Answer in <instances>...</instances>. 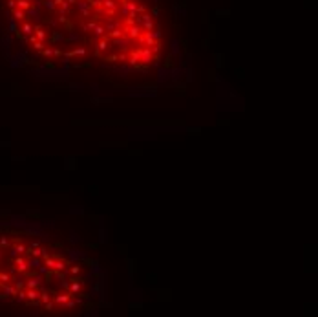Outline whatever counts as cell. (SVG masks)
<instances>
[{"label": "cell", "instance_id": "4fadbf2b", "mask_svg": "<svg viewBox=\"0 0 318 317\" xmlns=\"http://www.w3.org/2000/svg\"><path fill=\"white\" fill-rule=\"evenodd\" d=\"M79 290H81V284H79V282H73V284H71V292L75 293V292H79Z\"/></svg>", "mask_w": 318, "mask_h": 317}, {"label": "cell", "instance_id": "277c9868", "mask_svg": "<svg viewBox=\"0 0 318 317\" xmlns=\"http://www.w3.org/2000/svg\"><path fill=\"white\" fill-rule=\"evenodd\" d=\"M93 30H95V35H97V37H102V35H104V31H106L102 26H95Z\"/></svg>", "mask_w": 318, "mask_h": 317}, {"label": "cell", "instance_id": "30bf717a", "mask_svg": "<svg viewBox=\"0 0 318 317\" xmlns=\"http://www.w3.org/2000/svg\"><path fill=\"white\" fill-rule=\"evenodd\" d=\"M44 6H46V9H53L55 8V2H53V0H46Z\"/></svg>", "mask_w": 318, "mask_h": 317}, {"label": "cell", "instance_id": "9a60e30c", "mask_svg": "<svg viewBox=\"0 0 318 317\" xmlns=\"http://www.w3.org/2000/svg\"><path fill=\"white\" fill-rule=\"evenodd\" d=\"M15 18H18V20H20V18H24V11L17 9V11H15Z\"/></svg>", "mask_w": 318, "mask_h": 317}, {"label": "cell", "instance_id": "8fae6325", "mask_svg": "<svg viewBox=\"0 0 318 317\" xmlns=\"http://www.w3.org/2000/svg\"><path fill=\"white\" fill-rule=\"evenodd\" d=\"M39 280H40V279H33V280L27 282V286H29V288H35V286H39Z\"/></svg>", "mask_w": 318, "mask_h": 317}, {"label": "cell", "instance_id": "cb8c5ba5", "mask_svg": "<svg viewBox=\"0 0 318 317\" xmlns=\"http://www.w3.org/2000/svg\"><path fill=\"white\" fill-rule=\"evenodd\" d=\"M121 2H126V0H121Z\"/></svg>", "mask_w": 318, "mask_h": 317}, {"label": "cell", "instance_id": "8992f818", "mask_svg": "<svg viewBox=\"0 0 318 317\" xmlns=\"http://www.w3.org/2000/svg\"><path fill=\"white\" fill-rule=\"evenodd\" d=\"M68 299H70V295H57V299H55V301H57L59 304H64Z\"/></svg>", "mask_w": 318, "mask_h": 317}, {"label": "cell", "instance_id": "ba28073f", "mask_svg": "<svg viewBox=\"0 0 318 317\" xmlns=\"http://www.w3.org/2000/svg\"><path fill=\"white\" fill-rule=\"evenodd\" d=\"M24 33L31 35V33H33V26H31V24H26V26H24Z\"/></svg>", "mask_w": 318, "mask_h": 317}, {"label": "cell", "instance_id": "7c38bea8", "mask_svg": "<svg viewBox=\"0 0 318 317\" xmlns=\"http://www.w3.org/2000/svg\"><path fill=\"white\" fill-rule=\"evenodd\" d=\"M18 6L22 9H26V8H29V4H27V0H18Z\"/></svg>", "mask_w": 318, "mask_h": 317}, {"label": "cell", "instance_id": "603a6c76", "mask_svg": "<svg viewBox=\"0 0 318 317\" xmlns=\"http://www.w3.org/2000/svg\"><path fill=\"white\" fill-rule=\"evenodd\" d=\"M68 4H77V0H66Z\"/></svg>", "mask_w": 318, "mask_h": 317}, {"label": "cell", "instance_id": "6da1fadb", "mask_svg": "<svg viewBox=\"0 0 318 317\" xmlns=\"http://www.w3.org/2000/svg\"><path fill=\"white\" fill-rule=\"evenodd\" d=\"M128 37H132V39H135V37H139L141 35V27L139 26H132V27H128Z\"/></svg>", "mask_w": 318, "mask_h": 317}, {"label": "cell", "instance_id": "7402d4cb", "mask_svg": "<svg viewBox=\"0 0 318 317\" xmlns=\"http://www.w3.org/2000/svg\"><path fill=\"white\" fill-rule=\"evenodd\" d=\"M70 39H71V40H75V39H79V35H75V33H70Z\"/></svg>", "mask_w": 318, "mask_h": 317}, {"label": "cell", "instance_id": "2e32d148", "mask_svg": "<svg viewBox=\"0 0 318 317\" xmlns=\"http://www.w3.org/2000/svg\"><path fill=\"white\" fill-rule=\"evenodd\" d=\"M53 268H55V270H64V262H55Z\"/></svg>", "mask_w": 318, "mask_h": 317}, {"label": "cell", "instance_id": "7a4b0ae2", "mask_svg": "<svg viewBox=\"0 0 318 317\" xmlns=\"http://www.w3.org/2000/svg\"><path fill=\"white\" fill-rule=\"evenodd\" d=\"M143 22H144V24H143V30H144V31H150V30H152V27H154V22H152V20H150V18H146V20H143Z\"/></svg>", "mask_w": 318, "mask_h": 317}, {"label": "cell", "instance_id": "ffe728a7", "mask_svg": "<svg viewBox=\"0 0 318 317\" xmlns=\"http://www.w3.org/2000/svg\"><path fill=\"white\" fill-rule=\"evenodd\" d=\"M44 55H48V57H51V55H53V50H50V48H48V50H44Z\"/></svg>", "mask_w": 318, "mask_h": 317}, {"label": "cell", "instance_id": "ac0fdd59", "mask_svg": "<svg viewBox=\"0 0 318 317\" xmlns=\"http://www.w3.org/2000/svg\"><path fill=\"white\" fill-rule=\"evenodd\" d=\"M73 55H84V48H79V50H75Z\"/></svg>", "mask_w": 318, "mask_h": 317}, {"label": "cell", "instance_id": "3957f363", "mask_svg": "<svg viewBox=\"0 0 318 317\" xmlns=\"http://www.w3.org/2000/svg\"><path fill=\"white\" fill-rule=\"evenodd\" d=\"M106 48H108V40H106V39H102L101 42H99V46H97V50H99V51H104Z\"/></svg>", "mask_w": 318, "mask_h": 317}, {"label": "cell", "instance_id": "d6986e66", "mask_svg": "<svg viewBox=\"0 0 318 317\" xmlns=\"http://www.w3.org/2000/svg\"><path fill=\"white\" fill-rule=\"evenodd\" d=\"M37 37H39V39H46V35H44L42 30H37Z\"/></svg>", "mask_w": 318, "mask_h": 317}, {"label": "cell", "instance_id": "52a82bcc", "mask_svg": "<svg viewBox=\"0 0 318 317\" xmlns=\"http://www.w3.org/2000/svg\"><path fill=\"white\" fill-rule=\"evenodd\" d=\"M124 35V31H121V30H113L112 33H110V37L112 39H117V37H123Z\"/></svg>", "mask_w": 318, "mask_h": 317}, {"label": "cell", "instance_id": "5b68a950", "mask_svg": "<svg viewBox=\"0 0 318 317\" xmlns=\"http://www.w3.org/2000/svg\"><path fill=\"white\" fill-rule=\"evenodd\" d=\"M102 6H104V8H108V9H115L113 0H102Z\"/></svg>", "mask_w": 318, "mask_h": 317}, {"label": "cell", "instance_id": "e0dca14e", "mask_svg": "<svg viewBox=\"0 0 318 317\" xmlns=\"http://www.w3.org/2000/svg\"><path fill=\"white\" fill-rule=\"evenodd\" d=\"M27 297H29V299H37V297H39V293H37L35 290H31L29 293H27Z\"/></svg>", "mask_w": 318, "mask_h": 317}, {"label": "cell", "instance_id": "9c48e42d", "mask_svg": "<svg viewBox=\"0 0 318 317\" xmlns=\"http://www.w3.org/2000/svg\"><path fill=\"white\" fill-rule=\"evenodd\" d=\"M29 266H31V268H39V266H40L39 259H31V260H29Z\"/></svg>", "mask_w": 318, "mask_h": 317}, {"label": "cell", "instance_id": "5bb4252c", "mask_svg": "<svg viewBox=\"0 0 318 317\" xmlns=\"http://www.w3.org/2000/svg\"><path fill=\"white\" fill-rule=\"evenodd\" d=\"M150 35L154 37V40H157L159 37H161V33H159V30H155V31H150Z\"/></svg>", "mask_w": 318, "mask_h": 317}, {"label": "cell", "instance_id": "44dd1931", "mask_svg": "<svg viewBox=\"0 0 318 317\" xmlns=\"http://www.w3.org/2000/svg\"><path fill=\"white\" fill-rule=\"evenodd\" d=\"M68 302V308H73L75 306V301H66Z\"/></svg>", "mask_w": 318, "mask_h": 317}]
</instances>
